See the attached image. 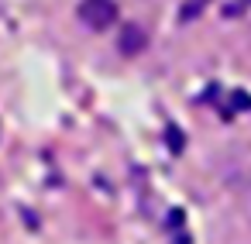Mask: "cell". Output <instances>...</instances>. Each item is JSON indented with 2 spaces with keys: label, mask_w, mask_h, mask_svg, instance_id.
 Listing matches in <instances>:
<instances>
[{
  "label": "cell",
  "mask_w": 251,
  "mask_h": 244,
  "mask_svg": "<svg viewBox=\"0 0 251 244\" xmlns=\"http://www.w3.org/2000/svg\"><path fill=\"white\" fill-rule=\"evenodd\" d=\"M244 7H251V0H237V4H227V7H224V14H227V18H234V14H241Z\"/></svg>",
  "instance_id": "cell-6"
},
{
  "label": "cell",
  "mask_w": 251,
  "mask_h": 244,
  "mask_svg": "<svg viewBox=\"0 0 251 244\" xmlns=\"http://www.w3.org/2000/svg\"><path fill=\"white\" fill-rule=\"evenodd\" d=\"M165 141H169V148H172L176 155H179V151H182V145H186V141H182V131H179V127H169V131H165Z\"/></svg>",
  "instance_id": "cell-4"
},
{
  "label": "cell",
  "mask_w": 251,
  "mask_h": 244,
  "mask_svg": "<svg viewBox=\"0 0 251 244\" xmlns=\"http://www.w3.org/2000/svg\"><path fill=\"white\" fill-rule=\"evenodd\" d=\"M230 100H234V107H237V110H251V97H248L244 90H234V93H230Z\"/></svg>",
  "instance_id": "cell-5"
},
{
  "label": "cell",
  "mask_w": 251,
  "mask_h": 244,
  "mask_svg": "<svg viewBox=\"0 0 251 244\" xmlns=\"http://www.w3.org/2000/svg\"><path fill=\"white\" fill-rule=\"evenodd\" d=\"M76 14H79V21L86 28L103 31V28H110L117 21V4L114 0H83V4L76 7Z\"/></svg>",
  "instance_id": "cell-1"
},
{
  "label": "cell",
  "mask_w": 251,
  "mask_h": 244,
  "mask_svg": "<svg viewBox=\"0 0 251 244\" xmlns=\"http://www.w3.org/2000/svg\"><path fill=\"white\" fill-rule=\"evenodd\" d=\"M145 45H148V35H145V28H141V24H134V21H131V24H124V28H121L117 49H121L124 55H138Z\"/></svg>",
  "instance_id": "cell-2"
},
{
  "label": "cell",
  "mask_w": 251,
  "mask_h": 244,
  "mask_svg": "<svg viewBox=\"0 0 251 244\" xmlns=\"http://www.w3.org/2000/svg\"><path fill=\"white\" fill-rule=\"evenodd\" d=\"M210 4V0H186L182 11H179V21H193L196 14H203V7Z\"/></svg>",
  "instance_id": "cell-3"
}]
</instances>
